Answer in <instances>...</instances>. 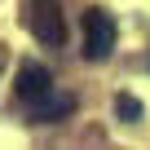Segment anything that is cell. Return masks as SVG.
I'll return each instance as SVG.
<instances>
[{
	"label": "cell",
	"mask_w": 150,
	"mask_h": 150,
	"mask_svg": "<svg viewBox=\"0 0 150 150\" xmlns=\"http://www.w3.org/2000/svg\"><path fill=\"white\" fill-rule=\"evenodd\" d=\"M27 22H31V35L44 49H62L66 44V13H62L57 0H31L27 5Z\"/></svg>",
	"instance_id": "6da1fadb"
},
{
	"label": "cell",
	"mask_w": 150,
	"mask_h": 150,
	"mask_svg": "<svg viewBox=\"0 0 150 150\" xmlns=\"http://www.w3.org/2000/svg\"><path fill=\"white\" fill-rule=\"evenodd\" d=\"M115 18L106 13V9H84V57L88 62H106L110 53H115Z\"/></svg>",
	"instance_id": "7a4b0ae2"
},
{
	"label": "cell",
	"mask_w": 150,
	"mask_h": 150,
	"mask_svg": "<svg viewBox=\"0 0 150 150\" xmlns=\"http://www.w3.org/2000/svg\"><path fill=\"white\" fill-rule=\"evenodd\" d=\"M13 93H18L22 110L49 102V97L57 93V88H53V71H49L44 62H22V66H18V84H13Z\"/></svg>",
	"instance_id": "3957f363"
},
{
	"label": "cell",
	"mask_w": 150,
	"mask_h": 150,
	"mask_svg": "<svg viewBox=\"0 0 150 150\" xmlns=\"http://www.w3.org/2000/svg\"><path fill=\"white\" fill-rule=\"evenodd\" d=\"M71 110H75V97H71V93H53L49 102L31 106V110H27V119H31V124H57V119H66Z\"/></svg>",
	"instance_id": "277c9868"
},
{
	"label": "cell",
	"mask_w": 150,
	"mask_h": 150,
	"mask_svg": "<svg viewBox=\"0 0 150 150\" xmlns=\"http://www.w3.org/2000/svg\"><path fill=\"white\" fill-rule=\"evenodd\" d=\"M115 115H119L124 124H137V119H141L146 110H141V102H137L132 93H119V97H115Z\"/></svg>",
	"instance_id": "5b68a950"
}]
</instances>
